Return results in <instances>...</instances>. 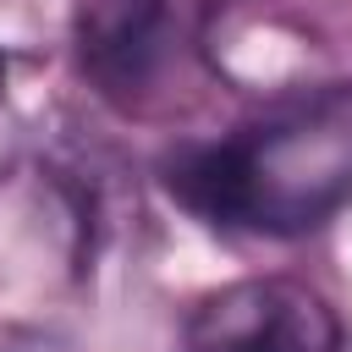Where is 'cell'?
I'll use <instances>...</instances> for the list:
<instances>
[{
  "label": "cell",
  "mask_w": 352,
  "mask_h": 352,
  "mask_svg": "<svg viewBox=\"0 0 352 352\" xmlns=\"http://www.w3.org/2000/svg\"><path fill=\"white\" fill-rule=\"evenodd\" d=\"M82 77L116 99H143L176 55V0H82L72 22Z\"/></svg>",
  "instance_id": "3"
},
{
  "label": "cell",
  "mask_w": 352,
  "mask_h": 352,
  "mask_svg": "<svg viewBox=\"0 0 352 352\" xmlns=\"http://www.w3.org/2000/svg\"><path fill=\"white\" fill-rule=\"evenodd\" d=\"M160 187L214 231L302 236L324 226L352 198V82L297 94L231 138L176 143Z\"/></svg>",
  "instance_id": "1"
},
{
  "label": "cell",
  "mask_w": 352,
  "mask_h": 352,
  "mask_svg": "<svg viewBox=\"0 0 352 352\" xmlns=\"http://www.w3.org/2000/svg\"><path fill=\"white\" fill-rule=\"evenodd\" d=\"M0 82H6V50H0Z\"/></svg>",
  "instance_id": "4"
},
{
  "label": "cell",
  "mask_w": 352,
  "mask_h": 352,
  "mask_svg": "<svg viewBox=\"0 0 352 352\" xmlns=\"http://www.w3.org/2000/svg\"><path fill=\"white\" fill-rule=\"evenodd\" d=\"M341 319L302 280H231L187 319V352H336Z\"/></svg>",
  "instance_id": "2"
}]
</instances>
